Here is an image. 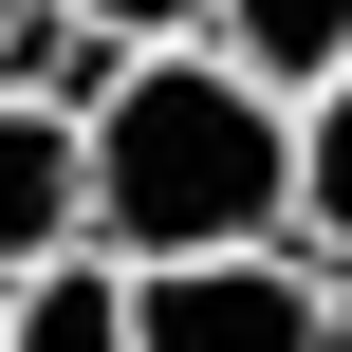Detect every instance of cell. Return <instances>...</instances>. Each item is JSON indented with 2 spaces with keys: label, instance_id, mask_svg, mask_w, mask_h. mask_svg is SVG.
<instances>
[{
  "label": "cell",
  "instance_id": "obj_10",
  "mask_svg": "<svg viewBox=\"0 0 352 352\" xmlns=\"http://www.w3.org/2000/svg\"><path fill=\"white\" fill-rule=\"evenodd\" d=\"M0 352H19V297H0Z\"/></svg>",
  "mask_w": 352,
  "mask_h": 352
},
{
  "label": "cell",
  "instance_id": "obj_7",
  "mask_svg": "<svg viewBox=\"0 0 352 352\" xmlns=\"http://www.w3.org/2000/svg\"><path fill=\"white\" fill-rule=\"evenodd\" d=\"M93 37H130V56H186V37H223V0H74Z\"/></svg>",
  "mask_w": 352,
  "mask_h": 352
},
{
  "label": "cell",
  "instance_id": "obj_2",
  "mask_svg": "<svg viewBox=\"0 0 352 352\" xmlns=\"http://www.w3.org/2000/svg\"><path fill=\"white\" fill-rule=\"evenodd\" d=\"M130 278V260H111ZM130 352H334V278L297 241H241V260H167L130 278Z\"/></svg>",
  "mask_w": 352,
  "mask_h": 352
},
{
  "label": "cell",
  "instance_id": "obj_9",
  "mask_svg": "<svg viewBox=\"0 0 352 352\" xmlns=\"http://www.w3.org/2000/svg\"><path fill=\"white\" fill-rule=\"evenodd\" d=\"M19 19H37V0H0V37H19Z\"/></svg>",
  "mask_w": 352,
  "mask_h": 352
},
{
  "label": "cell",
  "instance_id": "obj_5",
  "mask_svg": "<svg viewBox=\"0 0 352 352\" xmlns=\"http://www.w3.org/2000/svg\"><path fill=\"white\" fill-rule=\"evenodd\" d=\"M297 260H316V278H352V74L297 111Z\"/></svg>",
  "mask_w": 352,
  "mask_h": 352
},
{
  "label": "cell",
  "instance_id": "obj_8",
  "mask_svg": "<svg viewBox=\"0 0 352 352\" xmlns=\"http://www.w3.org/2000/svg\"><path fill=\"white\" fill-rule=\"evenodd\" d=\"M334 352H352V278H334Z\"/></svg>",
  "mask_w": 352,
  "mask_h": 352
},
{
  "label": "cell",
  "instance_id": "obj_6",
  "mask_svg": "<svg viewBox=\"0 0 352 352\" xmlns=\"http://www.w3.org/2000/svg\"><path fill=\"white\" fill-rule=\"evenodd\" d=\"M19 352H130V278H111V260H56V278L19 297Z\"/></svg>",
  "mask_w": 352,
  "mask_h": 352
},
{
  "label": "cell",
  "instance_id": "obj_3",
  "mask_svg": "<svg viewBox=\"0 0 352 352\" xmlns=\"http://www.w3.org/2000/svg\"><path fill=\"white\" fill-rule=\"evenodd\" d=\"M56 260H93V130L0 93V297H37Z\"/></svg>",
  "mask_w": 352,
  "mask_h": 352
},
{
  "label": "cell",
  "instance_id": "obj_4",
  "mask_svg": "<svg viewBox=\"0 0 352 352\" xmlns=\"http://www.w3.org/2000/svg\"><path fill=\"white\" fill-rule=\"evenodd\" d=\"M204 56H241L278 111H316V93L352 74V0H223V37H204Z\"/></svg>",
  "mask_w": 352,
  "mask_h": 352
},
{
  "label": "cell",
  "instance_id": "obj_1",
  "mask_svg": "<svg viewBox=\"0 0 352 352\" xmlns=\"http://www.w3.org/2000/svg\"><path fill=\"white\" fill-rule=\"evenodd\" d=\"M297 241V111L241 56H130V93L93 111V260L167 278V260H241Z\"/></svg>",
  "mask_w": 352,
  "mask_h": 352
}]
</instances>
